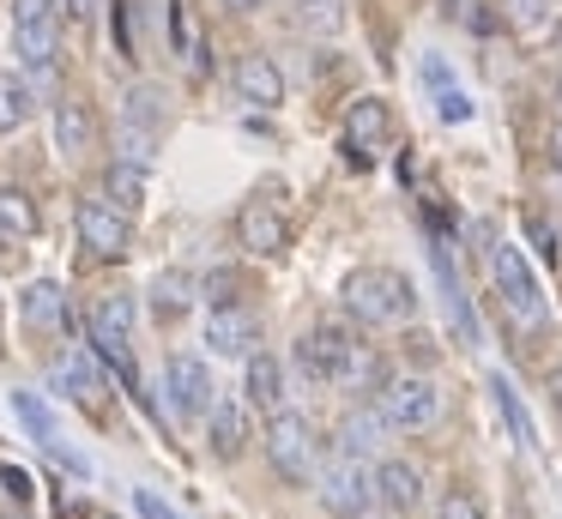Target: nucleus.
Returning <instances> with one entry per match:
<instances>
[{"instance_id":"obj_21","label":"nucleus","mask_w":562,"mask_h":519,"mask_svg":"<svg viewBox=\"0 0 562 519\" xmlns=\"http://www.w3.org/2000/svg\"><path fill=\"white\" fill-rule=\"evenodd\" d=\"M243 381H248V398H255V405H267V410L284 398V369L267 357V350H248V369H243Z\"/></svg>"},{"instance_id":"obj_4","label":"nucleus","mask_w":562,"mask_h":519,"mask_svg":"<svg viewBox=\"0 0 562 519\" xmlns=\"http://www.w3.org/2000/svg\"><path fill=\"white\" fill-rule=\"evenodd\" d=\"M91 350L134 381V296H103L91 308Z\"/></svg>"},{"instance_id":"obj_23","label":"nucleus","mask_w":562,"mask_h":519,"mask_svg":"<svg viewBox=\"0 0 562 519\" xmlns=\"http://www.w3.org/2000/svg\"><path fill=\"white\" fill-rule=\"evenodd\" d=\"M490 393H496L502 422L514 429V441H520L526 453H532V447H538V429H532V417H526V405H520V393H514V381H508V374H496V381H490Z\"/></svg>"},{"instance_id":"obj_29","label":"nucleus","mask_w":562,"mask_h":519,"mask_svg":"<svg viewBox=\"0 0 562 519\" xmlns=\"http://www.w3.org/2000/svg\"><path fill=\"white\" fill-rule=\"evenodd\" d=\"M188 302H194V278H188V272H164L158 284H151V308H158L164 320H170V314H182Z\"/></svg>"},{"instance_id":"obj_22","label":"nucleus","mask_w":562,"mask_h":519,"mask_svg":"<svg viewBox=\"0 0 562 519\" xmlns=\"http://www.w3.org/2000/svg\"><path fill=\"white\" fill-rule=\"evenodd\" d=\"M19 308H25V320H31V326H61V320H67V296H61V284H49V278L25 284Z\"/></svg>"},{"instance_id":"obj_14","label":"nucleus","mask_w":562,"mask_h":519,"mask_svg":"<svg viewBox=\"0 0 562 519\" xmlns=\"http://www.w3.org/2000/svg\"><path fill=\"white\" fill-rule=\"evenodd\" d=\"M375 495L393 507V514H417V501H424V477H417V465H405V459H381L375 465Z\"/></svg>"},{"instance_id":"obj_37","label":"nucleus","mask_w":562,"mask_h":519,"mask_svg":"<svg viewBox=\"0 0 562 519\" xmlns=\"http://www.w3.org/2000/svg\"><path fill=\"white\" fill-rule=\"evenodd\" d=\"M0 489L13 495V501H31V477L19 465H0Z\"/></svg>"},{"instance_id":"obj_18","label":"nucleus","mask_w":562,"mask_h":519,"mask_svg":"<svg viewBox=\"0 0 562 519\" xmlns=\"http://www.w3.org/2000/svg\"><path fill=\"white\" fill-rule=\"evenodd\" d=\"M387 429H393V422L381 417V410H363V405H357L351 417L339 422V447H345L351 459H363V453H375V447H381V435H387Z\"/></svg>"},{"instance_id":"obj_16","label":"nucleus","mask_w":562,"mask_h":519,"mask_svg":"<svg viewBox=\"0 0 562 519\" xmlns=\"http://www.w3.org/2000/svg\"><path fill=\"white\" fill-rule=\"evenodd\" d=\"M91 139H98V121H91V109L74 103V97H67V103H55V151L86 157Z\"/></svg>"},{"instance_id":"obj_34","label":"nucleus","mask_w":562,"mask_h":519,"mask_svg":"<svg viewBox=\"0 0 562 519\" xmlns=\"http://www.w3.org/2000/svg\"><path fill=\"white\" fill-rule=\"evenodd\" d=\"M436 115H441V121H472V97H465V91H448V84H441Z\"/></svg>"},{"instance_id":"obj_42","label":"nucleus","mask_w":562,"mask_h":519,"mask_svg":"<svg viewBox=\"0 0 562 519\" xmlns=\"http://www.w3.org/2000/svg\"><path fill=\"white\" fill-rule=\"evenodd\" d=\"M557 115H562V79H557Z\"/></svg>"},{"instance_id":"obj_31","label":"nucleus","mask_w":562,"mask_h":519,"mask_svg":"<svg viewBox=\"0 0 562 519\" xmlns=\"http://www.w3.org/2000/svg\"><path fill=\"white\" fill-rule=\"evenodd\" d=\"M291 7H296V24H303V31H315V36H333L345 24L339 0H291Z\"/></svg>"},{"instance_id":"obj_38","label":"nucleus","mask_w":562,"mask_h":519,"mask_svg":"<svg viewBox=\"0 0 562 519\" xmlns=\"http://www.w3.org/2000/svg\"><path fill=\"white\" fill-rule=\"evenodd\" d=\"M134 507H139V519H176V507H164L151 489H139V495H134Z\"/></svg>"},{"instance_id":"obj_10","label":"nucleus","mask_w":562,"mask_h":519,"mask_svg":"<svg viewBox=\"0 0 562 519\" xmlns=\"http://www.w3.org/2000/svg\"><path fill=\"white\" fill-rule=\"evenodd\" d=\"M218 386H212V369L200 357H170V398L182 417H206L212 405H218Z\"/></svg>"},{"instance_id":"obj_32","label":"nucleus","mask_w":562,"mask_h":519,"mask_svg":"<svg viewBox=\"0 0 562 519\" xmlns=\"http://www.w3.org/2000/svg\"><path fill=\"white\" fill-rule=\"evenodd\" d=\"M236 290H243V272H212L206 278V302H212V308H231Z\"/></svg>"},{"instance_id":"obj_30","label":"nucleus","mask_w":562,"mask_h":519,"mask_svg":"<svg viewBox=\"0 0 562 519\" xmlns=\"http://www.w3.org/2000/svg\"><path fill=\"white\" fill-rule=\"evenodd\" d=\"M13 410H19V422H25V429L37 435L43 447H49V441H61V429H55V410L43 405L37 393H13Z\"/></svg>"},{"instance_id":"obj_8","label":"nucleus","mask_w":562,"mask_h":519,"mask_svg":"<svg viewBox=\"0 0 562 519\" xmlns=\"http://www.w3.org/2000/svg\"><path fill=\"white\" fill-rule=\"evenodd\" d=\"M236 241H243L248 253H260V260H272V253L291 248V224H284L272 205L255 200V205H243V212H236Z\"/></svg>"},{"instance_id":"obj_41","label":"nucleus","mask_w":562,"mask_h":519,"mask_svg":"<svg viewBox=\"0 0 562 519\" xmlns=\"http://www.w3.org/2000/svg\"><path fill=\"white\" fill-rule=\"evenodd\" d=\"M224 7H231V12H255L260 0H224Z\"/></svg>"},{"instance_id":"obj_5","label":"nucleus","mask_w":562,"mask_h":519,"mask_svg":"<svg viewBox=\"0 0 562 519\" xmlns=\"http://www.w3.org/2000/svg\"><path fill=\"white\" fill-rule=\"evenodd\" d=\"M381 417H387L393 429H405V435L429 429V422L441 417V393H436V381H424V374L387 381V393H381Z\"/></svg>"},{"instance_id":"obj_28","label":"nucleus","mask_w":562,"mask_h":519,"mask_svg":"<svg viewBox=\"0 0 562 519\" xmlns=\"http://www.w3.org/2000/svg\"><path fill=\"white\" fill-rule=\"evenodd\" d=\"M127 127H146V133H158V121H164V91L158 84H134V91H127Z\"/></svg>"},{"instance_id":"obj_39","label":"nucleus","mask_w":562,"mask_h":519,"mask_svg":"<svg viewBox=\"0 0 562 519\" xmlns=\"http://www.w3.org/2000/svg\"><path fill=\"white\" fill-rule=\"evenodd\" d=\"M61 12H67V19H79V24H91L103 12V0H61Z\"/></svg>"},{"instance_id":"obj_20","label":"nucleus","mask_w":562,"mask_h":519,"mask_svg":"<svg viewBox=\"0 0 562 519\" xmlns=\"http://www.w3.org/2000/svg\"><path fill=\"white\" fill-rule=\"evenodd\" d=\"M13 48L31 72H49L55 67V19H37V24H13Z\"/></svg>"},{"instance_id":"obj_26","label":"nucleus","mask_w":562,"mask_h":519,"mask_svg":"<svg viewBox=\"0 0 562 519\" xmlns=\"http://www.w3.org/2000/svg\"><path fill=\"white\" fill-rule=\"evenodd\" d=\"M103 188H110L115 205H139V200H146V163H134V157L110 163V169H103Z\"/></svg>"},{"instance_id":"obj_9","label":"nucleus","mask_w":562,"mask_h":519,"mask_svg":"<svg viewBox=\"0 0 562 519\" xmlns=\"http://www.w3.org/2000/svg\"><path fill=\"white\" fill-rule=\"evenodd\" d=\"M345 357H351V338H345V326H333V320L308 326L303 345H296V362H303L315 381H333V374L345 369Z\"/></svg>"},{"instance_id":"obj_33","label":"nucleus","mask_w":562,"mask_h":519,"mask_svg":"<svg viewBox=\"0 0 562 519\" xmlns=\"http://www.w3.org/2000/svg\"><path fill=\"white\" fill-rule=\"evenodd\" d=\"M441 519H484V507H477V495L448 489V495H441Z\"/></svg>"},{"instance_id":"obj_3","label":"nucleus","mask_w":562,"mask_h":519,"mask_svg":"<svg viewBox=\"0 0 562 519\" xmlns=\"http://www.w3.org/2000/svg\"><path fill=\"white\" fill-rule=\"evenodd\" d=\"M267 459H272V471H279L284 483H308V477H315L321 441H315V429H308V417L279 410V417H272V429H267Z\"/></svg>"},{"instance_id":"obj_24","label":"nucleus","mask_w":562,"mask_h":519,"mask_svg":"<svg viewBox=\"0 0 562 519\" xmlns=\"http://www.w3.org/2000/svg\"><path fill=\"white\" fill-rule=\"evenodd\" d=\"M0 236H37V200L25 188H0Z\"/></svg>"},{"instance_id":"obj_2","label":"nucleus","mask_w":562,"mask_h":519,"mask_svg":"<svg viewBox=\"0 0 562 519\" xmlns=\"http://www.w3.org/2000/svg\"><path fill=\"white\" fill-rule=\"evenodd\" d=\"M490 278H496V290H502L508 320L520 326V332H538V326H544V290H538L532 266H526V253L514 248V241H496V248H490Z\"/></svg>"},{"instance_id":"obj_1","label":"nucleus","mask_w":562,"mask_h":519,"mask_svg":"<svg viewBox=\"0 0 562 519\" xmlns=\"http://www.w3.org/2000/svg\"><path fill=\"white\" fill-rule=\"evenodd\" d=\"M345 308L363 326H400V320H412L417 296H412V284H405V272H393V266H363V272L345 278Z\"/></svg>"},{"instance_id":"obj_43","label":"nucleus","mask_w":562,"mask_h":519,"mask_svg":"<svg viewBox=\"0 0 562 519\" xmlns=\"http://www.w3.org/2000/svg\"><path fill=\"white\" fill-rule=\"evenodd\" d=\"M557 405H562V393H557Z\"/></svg>"},{"instance_id":"obj_36","label":"nucleus","mask_w":562,"mask_h":519,"mask_svg":"<svg viewBox=\"0 0 562 519\" xmlns=\"http://www.w3.org/2000/svg\"><path fill=\"white\" fill-rule=\"evenodd\" d=\"M61 0H13V24H37V19H55Z\"/></svg>"},{"instance_id":"obj_27","label":"nucleus","mask_w":562,"mask_h":519,"mask_svg":"<svg viewBox=\"0 0 562 519\" xmlns=\"http://www.w3.org/2000/svg\"><path fill=\"white\" fill-rule=\"evenodd\" d=\"M55 381L74 386V398H98V393H103V386H98V369H91L86 350H67V357L55 362Z\"/></svg>"},{"instance_id":"obj_25","label":"nucleus","mask_w":562,"mask_h":519,"mask_svg":"<svg viewBox=\"0 0 562 519\" xmlns=\"http://www.w3.org/2000/svg\"><path fill=\"white\" fill-rule=\"evenodd\" d=\"M31 103H37V97H31V84L19 79V72H0V133H19L31 121Z\"/></svg>"},{"instance_id":"obj_12","label":"nucleus","mask_w":562,"mask_h":519,"mask_svg":"<svg viewBox=\"0 0 562 519\" xmlns=\"http://www.w3.org/2000/svg\"><path fill=\"white\" fill-rule=\"evenodd\" d=\"M236 91H243V103L255 109H279L284 103V72L272 55H243L236 60Z\"/></svg>"},{"instance_id":"obj_17","label":"nucleus","mask_w":562,"mask_h":519,"mask_svg":"<svg viewBox=\"0 0 562 519\" xmlns=\"http://www.w3.org/2000/svg\"><path fill=\"white\" fill-rule=\"evenodd\" d=\"M333 386H345V393H387V362L375 357L369 345H351V357H345V369L333 374Z\"/></svg>"},{"instance_id":"obj_6","label":"nucleus","mask_w":562,"mask_h":519,"mask_svg":"<svg viewBox=\"0 0 562 519\" xmlns=\"http://www.w3.org/2000/svg\"><path fill=\"white\" fill-rule=\"evenodd\" d=\"M369 501H375V471H369L363 459H351V453H345L339 465H327V471H321V507H327V514L357 519Z\"/></svg>"},{"instance_id":"obj_11","label":"nucleus","mask_w":562,"mask_h":519,"mask_svg":"<svg viewBox=\"0 0 562 519\" xmlns=\"http://www.w3.org/2000/svg\"><path fill=\"white\" fill-rule=\"evenodd\" d=\"M206 345L218 350V357H248V350L260 345V320L243 308V302H231V308H212V320H206Z\"/></svg>"},{"instance_id":"obj_35","label":"nucleus","mask_w":562,"mask_h":519,"mask_svg":"<svg viewBox=\"0 0 562 519\" xmlns=\"http://www.w3.org/2000/svg\"><path fill=\"white\" fill-rule=\"evenodd\" d=\"M514 24H544L550 19V0H502Z\"/></svg>"},{"instance_id":"obj_13","label":"nucleus","mask_w":562,"mask_h":519,"mask_svg":"<svg viewBox=\"0 0 562 519\" xmlns=\"http://www.w3.org/2000/svg\"><path fill=\"white\" fill-rule=\"evenodd\" d=\"M345 139H351V151H381V145L393 139V115L381 97H357L351 115H345Z\"/></svg>"},{"instance_id":"obj_40","label":"nucleus","mask_w":562,"mask_h":519,"mask_svg":"<svg viewBox=\"0 0 562 519\" xmlns=\"http://www.w3.org/2000/svg\"><path fill=\"white\" fill-rule=\"evenodd\" d=\"M550 157L562 163V115H557V133H550Z\"/></svg>"},{"instance_id":"obj_19","label":"nucleus","mask_w":562,"mask_h":519,"mask_svg":"<svg viewBox=\"0 0 562 519\" xmlns=\"http://www.w3.org/2000/svg\"><path fill=\"white\" fill-rule=\"evenodd\" d=\"M429 266H436V284H441V296H448V314H453V326H460L465 338H477V314H472V302L460 296V278H453V260H448V248H429Z\"/></svg>"},{"instance_id":"obj_7","label":"nucleus","mask_w":562,"mask_h":519,"mask_svg":"<svg viewBox=\"0 0 562 519\" xmlns=\"http://www.w3.org/2000/svg\"><path fill=\"white\" fill-rule=\"evenodd\" d=\"M74 229H79V248H91L98 260H122L127 241H134V229H127V217L115 212L110 200H86L74 212Z\"/></svg>"},{"instance_id":"obj_15","label":"nucleus","mask_w":562,"mask_h":519,"mask_svg":"<svg viewBox=\"0 0 562 519\" xmlns=\"http://www.w3.org/2000/svg\"><path fill=\"white\" fill-rule=\"evenodd\" d=\"M206 447L218 459H236L248 447V410L243 405H231V398H224V405H212L206 410Z\"/></svg>"}]
</instances>
